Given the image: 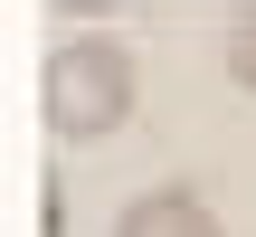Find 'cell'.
<instances>
[{"label": "cell", "mask_w": 256, "mask_h": 237, "mask_svg": "<svg viewBox=\"0 0 256 237\" xmlns=\"http://www.w3.org/2000/svg\"><path fill=\"white\" fill-rule=\"evenodd\" d=\"M142 104V57L104 28H66L38 66V114L57 142H104L124 114Z\"/></svg>", "instance_id": "cell-1"}, {"label": "cell", "mask_w": 256, "mask_h": 237, "mask_svg": "<svg viewBox=\"0 0 256 237\" xmlns=\"http://www.w3.org/2000/svg\"><path fill=\"white\" fill-rule=\"evenodd\" d=\"M114 237H218V209H209L200 190L162 180V190H133V200H124Z\"/></svg>", "instance_id": "cell-2"}, {"label": "cell", "mask_w": 256, "mask_h": 237, "mask_svg": "<svg viewBox=\"0 0 256 237\" xmlns=\"http://www.w3.org/2000/svg\"><path fill=\"white\" fill-rule=\"evenodd\" d=\"M218 66H228L238 95H256V0H247V10H228V28H218Z\"/></svg>", "instance_id": "cell-3"}]
</instances>
